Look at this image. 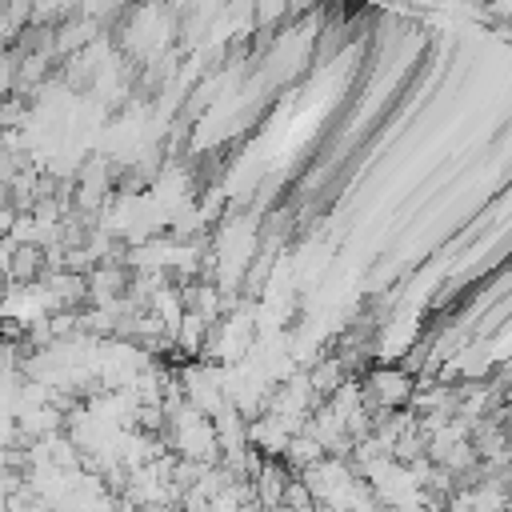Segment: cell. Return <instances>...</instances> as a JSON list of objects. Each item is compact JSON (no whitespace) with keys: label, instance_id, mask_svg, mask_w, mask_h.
<instances>
[{"label":"cell","instance_id":"1","mask_svg":"<svg viewBox=\"0 0 512 512\" xmlns=\"http://www.w3.org/2000/svg\"><path fill=\"white\" fill-rule=\"evenodd\" d=\"M412 388H416V376L404 364H384V368L368 372V380L360 384V392H364V400H368L372 412L404 408L412 400Z\"/></svg>","mask_w":512,"mask_h":512}]
</instances>
